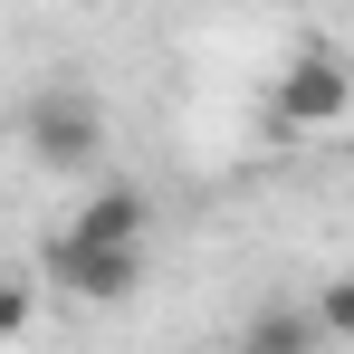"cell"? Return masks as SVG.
<instances>
[{
  "mask_svg": "<svg viewBox=\"0 0 354 354\" xmlns=\"http://www.w3.org/2000/svg\"><path fill=\"white\" fill-rule=\"evenodd\" d=\"M58 230H77V239H115V249H153V201H144V192H124V182H106V192H86V201L67 211Z\"/></svg>",
  "mask_w": 354,
  "mask_h": 354,
  "instance_id": "cell-4",
  "label": "cell"
},
{
  "mask_svg": "<svg viewBox=\"0 0 354 354\" xmlns=\"http://www.w3.org/2000/svg\"><path fill=\"white\" fill-rule=\"evenodd\" d=\"M326 345V326H316V306H297V297H268V306H249V326H239L230 354H316Z\"/></svg>",
  "mask_w": 354,
  "mask_h": 354,
  "instance_id": "cell-5",
  "label": "cell"
},
{
  "mask_svg": "<svg viewBox=\"0 0 354 354\" xmlns=\"http://www.w3.org/2000/svg\"><path fill=\"white\" fill-rule=\"evenodd\" d=\"M345 106H354V77L335 48H297L278 67V86H268V115L288 134H326V124H345Z\"/></svg>",
  "mask_w": 354,
  "mask_h": 354,
  "instance_id": "cell-2",
  "label": "cell"
},
{
  "mask_svg": "<svg viewBox=\"0 0 354 354\" xmlns=\"http://www.w3.org/2000/svg\"><path fill=\"white\" fill-rule=\"evenodd\" d=\"M29 316H39V306H29V278H10V288H0V335H19Z\"/></svg>",
  "mask_w": 354,
  "mask_h": 354,
  "instance_id": "cell-7",
  "label": "cell"
},
{
  "mask_svg": "<svg viewBox=\"0 0 354 354\" xmlns=\"http://www.w3.org/2000/svg\"><path fill=\"white\" fill-rule=\"evenodd\" d=\"M306 306H316V326H326L335 345H354V268H345V278H326V288L306 297Z\"/></svg>",
  "mask_w": 354,
  "mask_h": 354,
  "instance_id": "cell-6",
  "label": "cell"
},
{
  "mask_svg": "<svg viewBox=\"0 0 354 354\" xmlns=\"http://www.w3.org/2000/svg\"><path fill=\"white\" fill-rule=\"evenodd\" d=\"M29 153L39 163H86L96 144H106V115H96V96L86 86H39V106H29Z\"/></svg>",
  "mask_w": 354,
  "mask_h": 354,
  "instance_id": "cell-3",
  "label": "cell"
},
{
  "mask_svg": "<svg viewBox=\"0 0 354 354\" xmlns=\"http://www.w3.org/2000/svg\"><path fill=\"white\" fill-rule=\"evenodd\" d=\"M48 278H58L67 306H124V297L144 288V268H153V249H115V239H77V230H48V259H39Z\"/></svg>",
  "mask_w": 354,
  "mask_h": 354,
  "instance_id": "cell-1",
  "label": "cell"
}]
</instances>
